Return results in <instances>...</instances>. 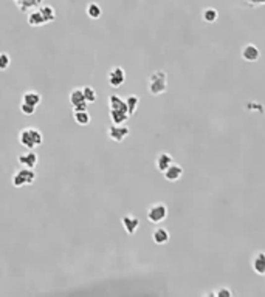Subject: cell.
I'll return each instance as SVG.
<instances>
[{
	"label": "cell",
	"instance_id": "obj_20",
	"mask_svg": "<svg viewBox=\"0 0 265 297\" xmlns=\"http://www.w3.org/2000/svg\"><path fill=\"white\" fill-rule=\"evenodd\" d=\"M39 9H41L42 16L45 19V23H50V22H55L56 20V9L52 5H41Z\"/></svg>",
	"mask_w": 265,
	"mask_h": 297
},
{
	"label": "cell",
	"instance_id": "obj_27",
	"mask_svg": "<svg viewBox=\"0 0 265 297\" xmlns=\"http://www.w3.org/2000/svg\"><path fill=\"white\" fill-rule=\"evenodd\" d=\"M11 63V58L6 53H0V71H5Z\"/></svg>",
	"mask_w": 265,
	"mask_h": 297
},
{
	"label": "cell",
	"instance_id": "obj_4",
	"mask_svg": "<svg viewBox=\"0 0 265 297\" xmlns=\"http://www.w3.org/2000/svg\"><path fill=\"white\" fill-rule=\"evenodd\" d=\"M131 133V128L126 125V124H112L107 128V136L115 141V143H123V141L129 136Z\"/></svg>",
	"mask_w": 265,
	"mask_h": 297
},
{
	"label": "cell",
	"instance_id": "obj_2",
	"mask_svg": "<svg viewBox=\"0 0 265 297\" xmlns=\"http://www.w3.org/2000/svg\"><path fill=\"white\" fill-rule=\"evenodd\" d=\"M37 178V174L34 172V169H30V167H20L14 174H12L11 183L14 187H23L33 184Z\"/></svg>",
	"mask_w": 265,
	"mask_h": 297
},
{
	"label": "cell",
	"instance_id": "obj_6",
	"mask_svg": "<svg viewBox=\"0 0 265 297\" xmlns=\"http://www.w3.org/2000/svg\"><path fill=\"white\" fill-rule=\"evenodd\" d=\"M17 161L22 167H30V169H34L39 163V157H37V153L34 150H27L20 153L17 157Z\"/></svg>",
	"mask_w": 265,
	"mask_h": 297
},
{
	"label": "cell",
	"instance_id": "obj_14",
	"mask_svg": "<svg viewBox=\"0 0 265 297\" xmlns=\"http://www.w3.org/2000/svg\"><path fill=\"white\" fill-rule=\"evenodd\" d=\"M19 143L28 150H33L36 149V144L33 141V136H31V132H30V127L27 128H22V130L19 132Z\"/></svg>",
	"mask_w": 265,
	"mask_h": 297
},
{
	"label": "cell",
	"instance_id": "obj_24",
	"mask_svg": "<svg viewBox=\"0 0 265 297\" xmlns=\"http://www.w3.org/2000/svg\"><path fill=\"white\" fill-rule=\"evenodd\" d=\"M85 12H87V16L90 19H99L101 16H103V9H101V6L98 3H95V2L87 5Z\"/></svg>",
	"mask_w": 265,
	"mask_h": 297
},
{
	"label": "cell",
	"instance_id": "obj_18",
	"mask_svg": "<svg viewBox=\"0 0 265 297\" xmlns=\"http://www.w3.org/2000/svg\"><path fill=\"white\" fill-rule=\"evenodd\" d=\"M22 101H23V102H27V104H30V106L37 107V106H39L41 102H42V96H41V93L34 92V90H28V92H25V93H23Z\"/></svg>",
	"mask_w": 265,
	"mask_h": 297
},
{
	"label": "cell",
	"instance_id": "obj_5",
	"mask_svg": "<svg viewBox=\"0 0 265 297\" xmlns=\"http://www.w3.org/2000/svg\"><path fill=\"white\" fill-rule=\"evenodd\" d=\"M107 82L113 88H120L126 82V71L121 67H113L107 73Z\"/></svg>",
	"mask_w": 265,
	"mask_h": 297
},
{
	"label": "cell",
	"instance_id": "obj_8",
	"mask_svg": "<svg viewBox=\"0 0 265 297\" xmlns=\"http://www.w3.org/2000/svg\"><path fill=\"white\" fill-rule=\"evenodd\" d=\"M251 268L258 276H265V252L258 251L251 259Z\"/></svg>",
	"mask_w": 265,
	"mask_h": 297
},
{
	"label": "cell",
	"instance_id": "obj_30",
	"mask_svg": "<svg viewBox=\"0 0 265 297\" xmlns=\"http://www.w3.org/2000/svg\"><path fill=\"white\" fill-rule=\"evenodd\" d=\"M247 2L250 5H262V3H265V0H247Z\"/></svg>",
	"mask_w": 265,
	"mask_h": 297
},
{
	"label": "cell",
	"instance_id": "obj_1",
	"mask_svg": "<svg viewBox=\"0 0 265 297\" xmlns=\"http://www.w3.org/2000/svg\"><path fill=\"white\" fill-rule=\"evenodd\" d=\"M168 90V74L163 70H157L149 76L147 79V92L152 96H160Z\"/></svg>",
	"mask_w": 265,
	"mask_h": 297
},
{
	"label": "cell",
	"instance_id": "obj_21",
	"mask_svg": "<svg viewBox=\"0 0 265 297\" xmlns=\"http://www.w3.org/2000/svg\"><path fill=\"white\" fill-rule=\"evenodd\" d=\"M201 19H203L206 23H214L219 19V11L216 8H205L201 11Z\"/></svg>",
	"mask_w": 265,
	"mask_h": 297
},
{
	"label": "cell",
	"instance_id": "obj_13",
	"mask_svg": "<svg viewBox=\"0 0 265 297\" xmlns=\"http://www.w3.org/2000/svg\"><path fill=\"white\" fill-rule=\"evenodd\" d=\"M109 112H128V106H126V101L118 96V95H110L109 96Z\"/></svg>",
	"mask_w": 265,
	"mask_h": 297
},
{
	"label": "cell",
	"instance_id": "obj_26",
	"mask_svg": "<svg viewBox=\"0 0 265 297\" xmlns=\"http://www.w3.org/2000/svg\"><path fill=\"white\" fill-rule=\"evenodd\" d=\"M30 132H31V136H33V141H34L36 147L42 146V143H44V135H42V132L39 130V128L30 127Z\"/></svg>",
	"mask_w": 265,
	"mask_h": 297
},
{
	"label": "cell",
	"instance_id": "obj_11",
	"mask_svg": "<svg viewBox=\"0 0 265 297\" xmlns=\"http://www.w3.org/2000/svg\"><path fill=\"white\" fill-rule=\"evenodd\" d=\"M12 2L16 3L20 12H30L31 9H36L41 5H44V0H12Z\"/></svg>",
	"mask_w": 265,
	"mask_h": 297
},
{
	"label": "cell",
	"instance_id": "obj_28",
	"mask_svg": "<svg viewBox=\"0 0 265 297\" xmlns=\"http://www.w3.org/2000/svg\"><path fill=\"white\" fill-rule=\"evenodd\" d=\"M20 112H22L23 115H27V116H31V115H34L36 107H34V106H30V104H27V102H23V101H22V104H20Z\"/></svg>",
	"mask_w": 265,
	"mask_h": 297
},
{
	"label": "cell",
	"instance_id": "obj_29",
	"mask_svg": "<svg viewBox=\"0 0 265 297\" xmlns=\"http://www.w3.org/2000/svg\"><path fill=\"white\" fill-rule=\"evenodd\" d=\"M216 296L217 297H231L233 296V293H231V290L230 288H220V290H217L216 291Z\"/></svg>",
	"mask_w": 265,
	"mask_h": 297
},
{
	"label": "cell",
	"instance_id": "obj_16",
	"mask_svg": "<svg viewBox=\"0 0 265 297\" xmlns=\"http://www.w3.org/2000/svg\"><path fill=\"white\" fill-rule=\"evenodd\" d=\"M169 238H171L169 231L165 229V228H161V226L155 228L154 232H152V240H154V243H155V244H160V246H161V244H166V243L169 241Z\"/></svg>",
	"mask_w": 265,
	"mask_h": 297
},
{
	"label": "cell",
	"instance_id": "obj_25",
	"mask_svg": "<svg viewBox=\"0 0 265 297\" xmlns=\"http://www.w3.org/2000/svg\"><path fill=\"white\" fill-rule=\"evenodd\" d=\"M82 92H84V98L87 101V104H92V102L96 101V92L93 87H90V85L82 87Z\"/></svg>",
	"mask_w": 265,
	"mask_h": 297
},
{
	"label": "cell",
	"instance_id": "obj_10",
	"mask_svg": "<svg viewBox=\"0 0 265 297\" xmlns=\"http://www.w3.org/2000/svg\"><path fill=\"white\" fill-rule=\"evenodd\" d=\"M163 177H165L168 181H171V183H175V181H179V179L183 177V167L182 166H179V164H175V163H172L168 169L163 172Z\"/></svg>",
	"mask_w": 265,
	"mask_h": 297
},
{
	"label": "cell",
	"instance_id": "obj_12",
	"mask_svg": "<svg viewBox=\"0 0 265 297\" xmlns=\"http://www.w3.org/2000/svg\"><path fill=\"white\" fill-rule=\"evenodd\" d=\"M172 163H174L172 155H169V153H166V152L158 153V155H157V158H155V167H157V171L161 172V174L165 172Z\"/></svg>",
	"mask_w": 265,
	"mask_h": 297
},
{
	"label": "cell",
	"instance_id": "obj_7",
	"mask_svg": "<svg viewBox=\"0 0 265 297\" xmlns=\"http://www.w3.org/2000/svg\"><path fill=\"white\" fill-rule=\"evenodd\" d=\"M241 56H242V59L247 60V62H256V60H259V58H261V50H259L255 44H247V45L242 47Z\"/></svg>",
	"mask_w": 265,
	"mask_h": 297
},
{
	"label": "cell",
	"instance_id": "obj_22",
	"mask_svg": "<svg viewBox=\"0 0 265 297\" xmlns=\"http://www.w3.org/2000/svg\"><path fill=\"white\" fill-rule=\"evenodd\" d=\"M109 116L112 119V124H126L131 118V115L126 112H109Z\"/></svg>",
	"mask_w": 265,
	"mask_h": 297
},
{
	"label": "cell",
	"instance_id": "obj_9",
	"mask_svg": "<svg viewBox=\"0 0 265 297\" xmlns=\"http://www.w3.org/2000/svg\"><path fill=\"white\" fill-rule=\"evenodd\" d=\"M121 225H123L124 231L128 232L129 236H133L135 232L138 231V228H140V220H138V218L133 217V215H124L121 218Z\"/></svg>",
	"mask_w": 265,
	"mask_h": 297
},
{
	"label": "cell",
	"instance_id": "obj_3",
	"mask_svg": "<svg viewBox=\"0 0 265 297\" xmlns=\"http://www.w3.org/2000/svg\"><path fill=\"white\" fill-rule=\"evenodd\" d=\"M168 206L165 203H154L147 208V220L154 225L163 223L168 218Z\"/></svg>",
	"mask_w": 265,
	"mask_h": 297
},
{
	"label": "cell",
	"instance_id": "obj_17",
	"mask_svg": "<svg viewBox=\"0 0 265 297\" xmlns=\"http://www.w3.org/2000/svg\"><path fill=\"white\" fill-rule=\"evenodd\" d=\"M68 101L73 107H78V106H82V104H87V101L84 98V92L82 88H73L70 92V96H68Z\"/></svg>",
	"mask_w": 265,
	"mask_h": 297
},
{
	"label": "cell",
	"instance_id": "obj_19",
	"mask_svg": "<svg viewBox=\"0 0 265 297\" xmlns=\"http://www.w3.org/2000/svg\"><path fill=\"white\" fill-rule=\"evenodd\" d=\"M73 118L79 125H88L92 121V116L88 110H73Z\"/></svg>",
	"mask_w": 265,
	"mask_h": 297
},
{
	"label": "cell",
	"instance_id": "obj_15",
	"mask_svg": "<svg viewBox=\"0 0 265 297\" xmlns=\"http://www.w3.org/2000/svg\"><path fill=\"white\" fill-rule=\"evenodd\" d=\"M27 20H28L30 27H34V28H36V27H44V25H45V19H44V16H42V12H41L39 8L31 9V11L28 12Z\"/></svg>",
	"mask_w": 265,
	"mask_h": 297
},
{
	"label": "cell",
	"instance_id": "obj_31",
	"mask_svg": "<svg viewBox=\"0 0 265 297\" xmlns=\"http://www.w3.org/2000/svg\"><path fill=\"white\" fill-rule=\"evenodd\" d=\"M87 106L88 104H82V106H78V107H73V110H87Z\"/></svg>",
	"mask_w": 265,
	"mask_h": 297
},
{
	"label": "cell",
	"instance_id": "obj_23",
	"mask_svg": "<svg viewBox=\"0 0 265 297\" xmlns=\"http://www.w3.org/2000/svg\"><path fill=\"white\" fill-rule=\"evenodd\" d=\"M124 101H126V106H128V112H129V115H131V116L135 115L138 106H140V98H138L136 95H129V96L126 98Z\"/></svg>",
	"mask_w": 265,
	"mask_h": 297
}]
</instances>
